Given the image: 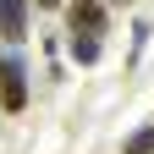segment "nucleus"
Here are the masks:
<instances>
[{
	"label": "nucleus",
	"instance_id": "obj_6",
	"mask_svg": "<svg viewBox=\"0 0 154 154\" xmlns=\"http://www.w3.org/2000/svg\"><path fill=\"white\" fill-rule=\"evenodd\" d=\"M33 6H44V11H50V6H61V0H33Z\"/></svg>",
	"mask_w": 154,
	"mask_h": 154
},
{
	"label": "nucleus",
	"instance_id": "obj_1",
	"mask_svg": "<svg viewBox=\"0 0 154 154\" xmlns=\"http://www.w3.org/2000/svg\"><path fill=\"white\" fill-rule=\"evenodd\" d=\"M0 105L6 110H22L28 105V72L17 55H0Z\"/></svg>",
	"mask_w": 154,
	"mask_h": 154
},
{
	"label": "nucleus",
	"instance_id": "obj_4",
	"mask_svg": "<svg viewBox=\"0 0 154 154\" xmlns=\"http://www.w3.org/2000/svg\"><path fill=\"white\" fill-rule=\"evenodd\" d=\"M72 55L83 66H94V61H99V38H94V33H72Z\"/></svg>",
	"mask_w": 154,
	"mask_h": 154
},
{
	"label": "nucleus",
	"instance_id": "obj_3",
	"mask_svg": "<svg viewBox=\"0 0 154 154\" xmlns=\"http://www.w3.org/2000/svg\"><path fill=\"white\" fill-rule=\"evenodd\" d=\"M0 38H28V0H0Z\"/></svg>",
	"mask_w": 154,
	"mask_h": 154
},
{
	"label": "nucleus",
	"instance_id": "obj_2",
	"mask_svg": "<svg viewBox=\"0 0 154 154\" xmlns=\"http://www.w3.org/2000/svg\"><path fill=\"white\" fill-rule=\"evenodd\" d=\"M66 28H72V33H105V6H99V0L66 6Z\"/></svg>",
	"mask_w": 154,
	"mask_h": 154
},
{
	"label": "nucleus",
	"instance_id": "obj_5",
	"mask_svg": "<svg viewBox=\"0 0 154 154\" xmlns=\"http://www.w3.org/2000/svg\"><path fill=\"white\" fill-rule=\"evenodd\" d=\"M127 154H154V127L132 132V138H127Z\"/></svg>",
	"mask_w": 154,
	"mask_h": 154
},
{
	"label": "nucleus",
	"instance_id": "obj_7",
	"mask_svg": "<svg viewBox=\"0 0 154 154\" xmlns=\"http://www.w3.org/2000/svg\"><path fill=\"white\" fill-rule=\"evenodd\" d=\"M121 6H127V0H121Z\"/></svg>",
	"mask_w": 154,
	"mask_h": 154
}]
</instances>
